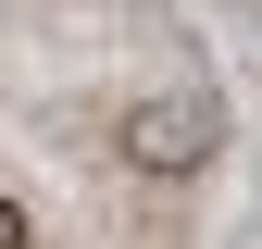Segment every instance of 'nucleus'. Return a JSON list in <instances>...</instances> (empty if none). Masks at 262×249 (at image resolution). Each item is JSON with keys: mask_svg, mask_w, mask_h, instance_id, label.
I'll list each match as a JSON object with an SVG mask.
<instances>
[{"mask_svg": "<svg viewBox=\"0 0 262 249\" xmlns=\"http://www.w3.org/2000/svg\"><path fill=\"white\" fill-rule=\"evenodd\" d=\"M125 162L138 175H200L212 162V112L200 100H138L125 112Z\"/></svg>", "mask_w": 262, "mask_h": 249, "instance_id": "nucleus-1", "label": "nucleus"}, {"mask_svg": "<svg viewBox=\"0 0 262 249\" xmlns=\"http://www.w3.org/2000/svg\"><path fill=\"white\" fill-rule=\"evenodd\" d=\"M0 249H25V200H0Z\"/></svg>", "mask_w": 262, "mask_h": 249, "instance_id": "nucleus-2", "label": "nucleus"}]
</instances>
